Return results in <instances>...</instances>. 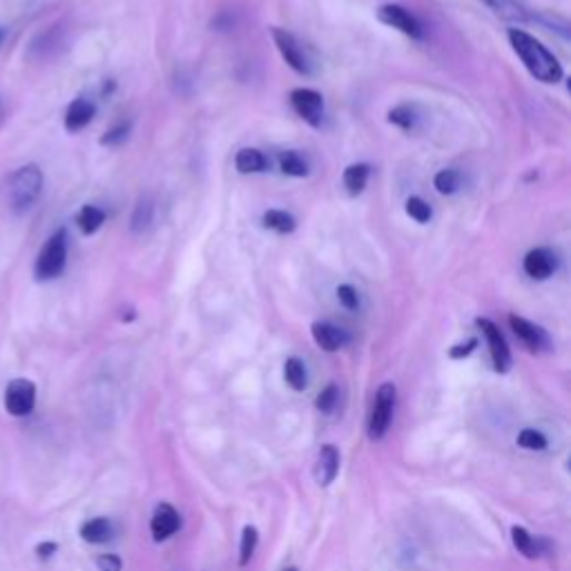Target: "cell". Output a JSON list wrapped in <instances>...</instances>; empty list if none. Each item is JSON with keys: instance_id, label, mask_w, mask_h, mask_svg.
<instances>
[{"instance_id": "1", "label": "cell", "mask_w": 571, "mask_h": 571, "mask_svg": "<svg viewBox=\"0 0 571 571\" xmlns=\"http://www.w3.org/2000/svg\"><path fill=\"white\" fill-rule=\"evenodd\" d=\"M509 41L513 52L520 57L529 74L540 83H558L562 79V66L558 59L531 34L522 30H509Z\"/></svg>"}, {"instance_id": "2", "label": "cell", "mask_w": 571, "mask_h": 571, "mask_svg": "<svg viewBox=\"0 0 571 571\" xmlns=\"http://www.w3.org/2000/svg\"><path fill=\"white\" fill-rule=\"evenodd\" d=\"M43 190V172L39 166L30 163L19 168L3 186V203L10 212L23 214L30 210Z\"/></svg>"}, {"instance_id": "3", "label": "cell", "mask_w": 571, "mask_h": 571, "mask_svg": "<svg viewBox=\"0 0 571 571\" xmlns=\"http://www.w3.org/2000/svg\"><path fill=\"white\" fill-rule=\"evenodd\" d=\"M68 263V232L61 228L57 230L48 243L41 248V254L37 259V279L39 281H50L57 279Z\"/></svg>"}, {"instance_id": "4", "label": "cell", "mask_w": 571, "mask_h": 571, "mask_svg": "<svg viewBox=\"0 0 571 571\" xmlns=\"http://www.w3.org/2000/svg\"><path fill=\"white\" fill-rule=\"evenodd\" d=\"M395 384L387 382L378 389L375 393V404L371 411V420H369V438L371 440H382L391 427L393 420V411H395Z\"/></svg>"}, {"instance_id": "5", "label": "cell", "mask_w": 571, "mask_h": 571, "mask_svg": "<svg viewBox=\"0 0 571 571\" xmlns=\"http://www.w3.org/2000/svg\"><path fill=\"white\" fill-rule=\"evenodd\" d=\"M270 34H272V41H274V46H277L281 59L286 61V66H289L291 70H295V72L302 74V77H311V74H313V68H311L309 57L304 54L300 41H298L291 32L272 28Z\"/></svg>"}, {"instance_id": "6", "label": "cell", "mask_w": 571, "mask_h": 571, "mask_svg": "<svg viewBox=\"0 0 571 571\" xmlns=\"http://www.w3.org/2000/svg\"><path fill=\"white\" fill-rule=\"evenodd\" d=\"M37 407V384L32 380H12L6 389V409L14 418H26Z\"/></svg>"}, {"instance_id": "7", "label": "cell", "mask_w": 571, "mask_h": 571, "mask_svg": "<svg viewBox=\"0 0 571 571\" xmlns=\"http://www.w3.org/2000/svg\"><path fill=\"white\" fill-rule=\"evenodd\" d=\"M378 19H380L384 26H389V28H393V30H398V32H402V34L415 39V41H422V39H424V28H422V23H420L409 10H404L402 6H382V8L378 10Z\"/></svg>"}, {"instance_id": "8", "label": "cell", "mask_w": 571, "mask_h": 571, "mask_svg": "<svg viewBox=\"0 0 571 571\" xmlns=\"http://www.w3.org/2000/svg\"><path fill=\"white\" fill-rule=\"evenodd\" d=\"M291 106L293 110L313 128L322 126V117H324V99L320 92L309 90V88H298L291 92Z\"/></svg>"}, {"instance_id": "9", "label": "cell", "mask_w": 571, "mask_h": 571, "mask_svg": "<svg viewBox=\"0 0 571 571\" xmlns=\"http://www.w3.org/2000/svg\"><path fill=\"white\" fill-rule=\"evenodd\" d=\"M478 327H480L482 335L487 338L489 353H491V360H493L495 371H498V373H507V371L511 369V351H509L507 340L502 338L500 329H498L491 320H484V318L478 320Z\"/></svg>"}, {"instance_id": "10", "label": "cell", "mask_w": 571, "mask_h": 571, "mask_svg": "<svg viewBox=\"0 0 571 571\" xmlns=\"http://www.w3.org/2000/svg\"><path fill=\"white\" fill-rule=\"evenodd\" d=\"M522 268H524V272H527L531 279L542 281V279H549V277L555 272V268H558V257H555V252L549 250V248H535V250L527 252V257H524V261H522Z\"/></svg>"}, {"instance_id": "11", "label": "cell", "mask_w": 571, "mask_h": 571, "mask_svg": "<svg viewBox=\"0 0 571 571\" xmlns=\"http://www.w3.org/2000/svg\"><path fill=\"white\" fill-rule=\"evenodd\" d=\"M509 324H511V331L518 335V340H522V344L529 351L538 353V351H547L549 349V338H547V333L540 327H535L529 320L518 318V315H511Z\"/></svg>"}, {"instance_id": "12", "label": "cell", "mask_w": 571, "mask_h": 571, "mask_svg": "<svg viewBox=\"0 0 571 571\" xmlns=\"http://www.w3.org/2000/svg\"><path fill=\"white\" fill-rule=\"evenodd\" d=\"M311 333H313L315 344H318L322 351H327V353H335V351L344 349V347L351 342V338H349L347 331H342L340 327L329 324V322H315V324L311 327Z\"/></svg>"}, {"instance_id": "13", "label": "cell", "mask_w": 571, "mask_h": 571, "mask_svg": "<svg viewBox=\"0 0 571 571\" xmlns=\"http://www.w3.org/2000/svg\"><path fill=\"white\" fill-rule=\"evenodd\" d=\"M181 527V520H179V513L172 504H159L154 515H152V522H150V531H152V538L157 542L161 540H168L170 535H174Z\"/></svg>"}, {"instance_id": "14", "label": "cell", "mask_w": 571, "mask_h": 571, "mask_svg": "<svg viewBox=\"0 0 571 571\" xmlns=\"http://www.w3.org/2000/svg\"><path fill=\"white\" fill-rule=\"evenodd\" d=\"M94 112H97V108L88 99L72 101V106L66 112V128H68V132L83 130L94 119Z\"/></svg>"}, {"instance_id": "15", "label": "cell", "mask_w": 571, "mask_h": 571, "mask_svg": "<svg viewBox=\"0 0 571 571\" xmlns=\"http://www.w3.org/2000/svg\"><path fill=\"white\" fill-rule=\"evenodd\" d=\"M340 473V453L333 444L322 447L320 460H318V480L322 487H329Z\"/></svg>"}, {"instance_id": "16", "label": "cell", "mask_w": 571, "mask_h": 571, "mask_svg": "<svg viewBox=\"0 0 571 571\" xmlns=\"http://www.w3.org/2000/svg\"><path fill=\"white\" fill-rule=\"evenodd\" d=\"M511 540H513V547L524 555V558H538L542 553V547L547 544L544 540H538L533 538L527 529L522 527H513L511 529Z\"/></svg>"}, {"instance_id": "17", "label": "cell", "mask_w": 571, "mask_h": 571, "mask_svg": "<svg viewBox=\"0 0 571 571\" xmlns=\"http://www.w3.org/2000/svg\"><path fill=\"white\" fill-rule=\"evenodd\" d=\"M234 166H237V170H239L241 174H254V172H263L266 166H268V161H266V157H263L259 150H254V148H243V150L237 152Z\"/></svg>"}, {"instance_id": "18", "label": "cell", "mask_w": 571, "mask_h": 571, "mask_svg": "<svg viewBox=\"0 0 571 571\" xmlns=\"http://www.w3.org/2000/svg\"><path fill=\"white\" fill-rule=\"evenodd\" d=\"M81 538L92 544H103L112 538V522L108 518H94L81 527Z\"/></svg>"}, {"instance_id": "19", "label": "cell", "mask_w": 571, "mask_h": 571, "mask_svg": "<svg viewBox=\"0 0 571 571\" xmlns=\"http://www.w3.org/2000/svg\"><path fill=\"white\" fill-rule=\"evenodd\" d=\"M283 378L289 382V387L293 391H304L309 387V375H307V367L300 358H291L283 367Z\"/></svg>"}, {"instance_id": "20", "label": "cell", "mask_w": 571, "mask_h": 571, "mask_svg": "<svg viewBox=\"0 0 571 571\" xmlns=\"http://www.w3.org/2000/svg\"><path fill=\"white\" fill-rule=\"evenodd\" d=\"M371 168L367 163H353L344 170V186L351 194H360L369 183Z\"/></svg>"}, {"instance_id": "21", "label": "cell", "mask_w": 571, "mask_h": 571, "mask_svg": "<svg viewBox=\"0 0 571 571\" xmlns=\"http://www.w3.org/2000/svg\"><path fill=\"white\" fill-rule=\"evenodd\" d=\"M152 219H154V201H152V197H141L139 199V203L134 206V212H132V230L134 232H143V230H148L150 228V223H152Z\"/></svg>"}, {"instance_id": "22", "label": "cell", "mask_w": 571, "mask_h": 571, "mask_svg": "<svg viewBox=\"0 0 571 571\" xmlns=\"http://www.w3.org/2000/svg\"><path fill=\"white\" fill-rule=\"evenodd\" d=\"M106 221V212L97 206H83L81 212L77 214V223L83 234H94Z\"/></svg>"}, {"instance_id": "23", "label": "cell", "mask_w": 571, "mask_h": 571, "mask_svg": "<svg viewBox=\"0 0 571 571\" xmlns=\"http://www.w3.org/2000/svg\"><path fill=\"white\" fill-rule=\"evenodd\" d=\"M263 226L270 228V230H274V232L289 234V232L295 230L298 223H295V217L289 214V212H283V210H268V212L263 214Z\"/></svg>"}, {"instance_id": "24", "label": "cell", "mask_w": 571, "mask_h": 571, "mask_svg": "<svg viewBox=\"0 0 571 571\" xmlns=\"http://www.w3.org/2000/svg\"><path fill=\"white\" fill-rule=\"evenodd\" d=\"M279 168H281L283 174H291V177H307V174H309V163H307V159H304L302 154L293 152V150L283 152V154L279 157Z\"/></svg>"}, {"instance_id": "25", "label": "cell", "mask_w": 571, "mask_h": 571, "mask_svg": "<svg viewBox=\"0 0 571 571\" xmlns=\"http://www.w3.org/2000/svg\"><path fill=\"white\" fill-rule=\"evenodd\" d=\"M484 3L502 19L507 21H524L527 14L524 10L515 3V0H484Z\"/></svg>"}, {"instance_id": "26", "label": "cell", "mask_w": 571, "mask_h": 571, "mask_svg": "<svg viewBox=\"0 0 571 571\" xmlns=\"http://www.w3.org/2000/svg\"><path fill=\"white\" fill-rule=\"evenodd\" d=\"M389 121L402 130H415L418 128V112L413 106H398L389 112Z\"/></svg>"}, {"instance_id": "27", "label": "cell", "mask_w": 571, "mask_h": 571, "mask_svg": "<svg viewBox=\"0 0 571 571\" xmlns=\"http://www.w3.org/2000/svg\"><path fill=\"white\" fill-rule=\"evenodd\" d=\"M462 177L458 170H440L433 179V186L440 194H455L460 190Z\"/></svg>"}, {"instance_id": "28", "label": "cell", "mask_w": 571, "mask_h": 571, "mask_svg": "<svg viewBox=\"0 0 571 571\" xmlns=\"http://www.w3.org/2000/svg\"><path fill=\"white\" fill-rule=\"evenodd\" d=\"M257 542H259V533H257V529H254L252 524H248V527L243 529L241 547H239V564H241V567H246V564L250 562V558H252V553H254V549H257Z\"/></svg>"}, {"instance_id": "29", "label": "cell", "mask_w": 571, "mask_h": 571, "mask_svg": "<svg viewBox=\"0 0 571 571\" xmlns=\"http://www.w3.org/2000/svg\"><path fill=\"white\" fill-rule=\"evenodd\" d=\"M407 214H409L413 221H418V223H427V221H431L433 210H431V206H429L424 199L411 197V199L407 201Z\"/></svg>"}, {"instance_id": "30", "label": "cell", "mask_w": 571, "mask_h": 571, "mask_svg": "<svg viewBox=\"0 0 571 571\" xmlns=\"http://www.w3.org/2000/svg\"><path fill=\"white\" fill-rule=\"evenodd\" d=\"M518 444L527 451H542L547 449V438L540 433V431H533V429H524L520 431L518 435Z\"/></svg>"}, {"instance_id": "31", "label": "cell", "mask_w": 571, "mask_h": 571, "mask_svg": "<svg viewBox=\"0 0 571 571\" xmlns=\"http://www.w3.org/2000/svg\"><path fill=\"white\" fill-rule=\"evenodd\" d=\"M338 300L340 304L347 309V311H358L360 309V295L358 291L353 289L351 283H342L338 289Z\"/></svg>"}, {"instance_id": "32", "label": "cell", "mask_w": 571, "mask_h": 571, "mask_svg": "<svg viewBox=\"0 0 571 571\" xmlns=\"http://www.w3.org/2000/svg\"><path fill=\"white\" fill-rule=\"evenodd\" d=\"M338 400H340V391H338L335 384H331V387H327V389L320 393V398H318V409H320L322 413H333L335 407H338Z\"/></svg>"}, {"instance_id": "33", "label": "cell", "mask_w": 571, "mask_h": 571, "mask_svg": "<svg viewBox=\"0 0 571 571\" xmlns=\"http://www.w3.org/2000/svg\"><path fill=\"white\" fill-rule=\"evenodd\" d=\"M128 132H130V126L128 123H121L117 128H112L110 132H106V137L101 139L103 146H119L121 141L128 139Z\"/></svg>"}, {"instance_id": "34", "label": "cell", "mask_w": 571, "mask_h": 571, "mask_svg": "<svg viewBox=\"0 0 571 571\" xmlns=\"http://www.w3.org/2000/svg\"><path fill=\"white\" fill-rule=\"evenodd\" d=\"M97 564H99L101 571H121V558H117V555H112V553L101 555V558L97 560Z\"/></svg>"}, {"instance_id": "35", "label": "cell", "mask_w": 571, "mask_h": 571, "mask_svg": "<svg viewBox=\"0 0 571 571\" xmlns=\"http://www.w3.org/2000/svg\"><path fill=\"white\" fill-rule=\"evenodd\" d=\"M478 347V342L475 340H469L467 344H458V347H453L451 349V358L453 360H460V358H467V355H471L473 353V349Z\"/></svg>"}, {"instance_id": "36", "label": "cell", "mask_w": 571, "mask_h": 571, "mask_svg": "<svg viewBox=\"0 0 571 571\" xmlns=\"http://www.w3.org/2000/svg\"><path fill=\"white\" fill-rule=\"evenodd\" d=\"M283 571H300L298 567H289V569H283Z\"/></svg>"}, {"instance_id": "37", "label": "cell", "mask_w": 571, "mask_h": 571, "mask_svg": "<svg viewBox=\"0 0 571 571\" xmlns=\"http://www.w3.org/2000/svg\"><path fill=\"white\" fill-rule=\"evenodd\" d=\"M0 37H3V34H0Z\"/></svg>"}]
</instances>
